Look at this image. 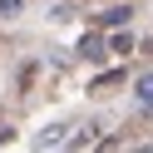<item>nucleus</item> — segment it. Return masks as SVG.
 I'll return each instance as SVG.
<instances>
[{
  "label": "nucleus",
  "mask_w": 153,
  "mask_h": 153,
  "mask_svg": "<svg viewBox=\"0 0 153 153\" xmlns=\"http://www.w3.org/2000/svg\"><path fill=\"white\" fill-rule=\"evenodd\" d=\"M114 84H123V69H109V74H99V79H94V89H114Z\"/></svg>",
  "instance_id": "1"
},
{
  "label": "nucleus",
  "mask_w": 153,
  "mask_h": 153,
  "mask_svg": "<svg viewBox=\"0 0 153 153\" xmlns=\"http://www.w3.org/2000/svg\"><path fill=\"white\" fill-rule=\"evenodd\" d=\"M79 50L89 54V59H99V54H104V45H99V35H84V45H79Z\"/></svg>",
  "instance_id": "2"
},
{
  "label": "nucleus",
  "mask_w": 153,
  "mask_h": 153,
  "mask_svg": "<svg viewBox=\"0 0 153 153\" xmlns=\"http://www.w3.org/2000/svg\"><path fill=\"white\" fill-rule=\"evenodd\" d=\"M138 99H143V104H153V79H138Z\"/></svg>",
  "instance_id": "3"
}]
</instances>
